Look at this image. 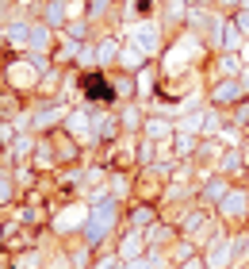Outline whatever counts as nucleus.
<instances>
[{
  "instance_id": "nucleus-1",
  "label": "nucleus",
  "mask_w": 249,
  "mask_h": 269,
  "mask_svg": "<svg viewBox=\"0 0 249 269\" xmlns=\"http://www.w3.org/2000/svg\"><path fill=\"white\" fill-rule=\"evenodd\" d=\"M88 93H92L96 100H108V85H103V81H96V77L88 81Z\"/></svg>"
}]
</instances>
